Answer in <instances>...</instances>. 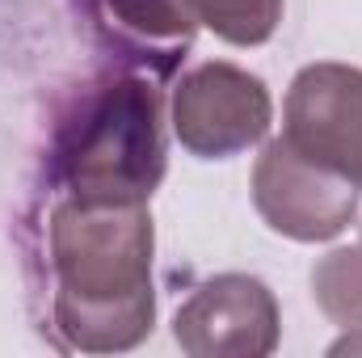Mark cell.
Masks as SVG:
<instances>
[{"mask_svg":"<svg viewBox=\"0 0 362 358\" xmlns=\"http://www.w3.org/2000/svg\"><path fill=\"white\" fill-rule=\"evenodd\" d=\"M55 325L81 350H131L148 337L152 219L144 202L68 198L51 215Z\"/></svg>","mask_w":362,"mask_h":358,"instance_id":"6da1fadb","label":"cell"},{"mask_svg":"<svg viewBox=\"0 0 362 358\" xmlns=\"http://www.w3.org/2000/svg\"><path fill=\"white\" fill-rule=\"evenodd\" d=\"M55 161L68 198L144 202L165 178L156 89L131 76L101 85L64 127Z\"/></svg>","mask_w":362,"mask_h":358,"instance_id":"7a4b0ae2","label":"cell"},{"mask_svg":"<svg viewBox=\"0 0 362 358\" xmlns=\"http://www.w3.org/2000/svg\"><path fill=\"white\" fill-rule=\"evenodd\" d=\"M253 202L274 232L291 241H333L358 215V185L274 139L253 169Z\"/></svg>","mask_w":362,"mask_h":358,"instance_id":"3957f363","label":"cell"},{"mask_svg":"<svg viewBox=\"0 0 362 358\" xmlns=\"http://www.w3.org/2000/svg\"><path fill=\"white\" fill-rule=\"evenodd\" d=\"M270 93L232 64H202L177 85L173 131L194 156L219 161L253 148L270 131Z\"/></svg>","mask_w":362,"mask_h":358,"instance_id":"277c9868","label":"cell"},{"mask_svg":"<svg viewBox=\"0 0 362 358\" xmlns=\"http://www.w3.org/2000/svg\"><path fill=\"white\" fill-rule=\"evenodd\" d=\"M282 139L362 190V68L312 64L286 93Z\"/></svg>","mask_w":362,"mask_h":358,"instance_id":"5b68a950","label":"cell"},{"mask_svg":"<svg viewBox=\"0 0 362 358\" xmlns=\"http://www.w3.org/2000/svg\"><path fill=\"white\" fill-rule=\"evenodd\" d=\"M177 346L194 358H257L278 346V304L249 274H223L198 287L173 321Z\"/></svg>","mask_w":362,"mask_h":358,"instance_id":"8992f818","label":"cell"},{"mask_svg":"<svg viewBox=\"0 0 362 358\" xmlns=\"http://www.w3.org/2000/svg\"><path fill=\"white\" fill-rule=\"evenodd\" d=\"M177 8L236 47H257L278 30L282 0H177Z\"/></svg>","mask_w":362,"mask_h":358,"instance_id":"52a82bcc","label":"cell"},{"mask_svg":"<svg viewBox=\"0 0 362 358\" xmlns=\"http://www.w3.org/2000/svg\"><path fill=\"white\" fill-rule=\"evenodd\" d=\"M312 295L337 325H362V236L312 270Z\"/></svg>","mask_w":362,"mask_h":358,"instance_id":"ba28073f","label":"cell"},{"mask_svg":"<svg viewBox=\"0 0 362 358\" xmlns=\"http://www.w3.org/2000/svg\"><path fill=\"white\" fill-rule=\"evenodd\" d=\"M341 350H354V342H341V346H333V354H341Z\"/></svg>","mask_w":362,"mask_h":358,"instance_id":"9c48e42d","label":"cell"}]
</instances>
